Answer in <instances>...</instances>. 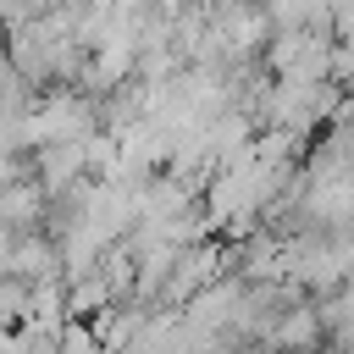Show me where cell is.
Returning <instances> with one entry per match:
<instances>
[{
  "instance_id": "obj_1",
  "label": "cell",
  "mask_w": 354,
  "mask_h": 354,
  "mask_svg": "<svg viewBox=\"0 0 354 354\" xmlns=\"http://www.w3.org/2000/svg\"><path fill=\"white\" fill-rule=\"evenodd\" d=\"M260 343H266V348H277V354H304V348H321V343H326V332H321L315 299H299V304H288V310L271 321V332H266Z\"/></svg>"
},
{
  "instance_id": "obj_2",
  "label": "cell",
  "mask_w": 354,
  "mask_h": 354,
  "mask_svg": "<svg viewBox=\"0 0 354 354\" xmlns=\"http://www.w3.org/2000/svg\"><path fill=\"white\" fill-rule=\"evenodd\" d=\"M28 299H33V282H22V277L0 271V326L28 321Z\"/></svg>"
},
{
  "instance_id": "obj_3",
  "label": "cell",
  "mask_w": 354,
  "mask_h": 354,
  "mask_svg": "<svg viewBox=\"0 0 354 354\" xmlns=\"http://www.w3.org/2000/svg\"><path fill=\"white\" fill-rule=\"evenodd\" d=\"M326 144H332V149L343 155V166L354 171V116H348V122H332V127H326Z\"/></svg>"
},
{
  "instance_id": "obj_4",
  "label": "cell",
  "mask_w": 354,
  "mask_h": 354,
  "mask_svg": "<svg viewBox=\"0 0 354 354\" xmlns=\"http://www.w3.org/2000/svg\"><path fill=\"white\" fill-rule=\"evenodd\" d=\"M243 6H254V0H205L210 17H232V11H243Z\"/></svg>"
}]
</instances>
